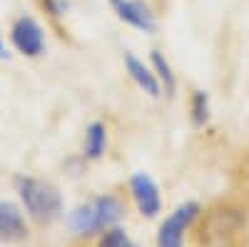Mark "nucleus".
Masks as SVG:
<instances>
[{"label": "nucleus", "mask_w": 249, "mask_h": 247, "mask_svg": "<svg viewBox=\"0 0 249 247\" xmlns=\"http://www.w3.org/2000/svg\"><path fill=\"white\" fill-rule=\"evenodd\" d=\"M152 63H155V68H157V73H160V77H162V82H164V90H167L170 95L175 93V75H172V70H170V63L162 57V53H152Z\"/></svg>", "instance_id": "9d476101"}, {"label": "nucleus", "mask_w": 249, "mask_h": 247, "mask_svg": "<svg viewBox=\"0 0 249 247\" xmlns=\"http://www.w3.org/2000/svg\"><path fill=\"white\" fill-rule=\"evenodd\" d=\"M204 120H207V95L204 93H197L195 95V122H197V125H202Z\"/></svg>", "instance_id": "f8f14e48"}, {"label": "nucleus", "mask_w": 249, "mask_h": 247, "mask_svg": "<svg viewBox=\"0 0 249 247\" xmlns=\"http://www.w3.org/2000/svg\"><path fill=\"white\" fill-rule=\"evenodd\" d=\"M25 220L13 202H0V242H15L25 237Z\"/></svg>", "instance_id": "0eeeda50"}, {"label": "nucleus", "mask_w": 249, "mask_h": 247, "mask_svg": "<svg viewBox=\"0 0 249 247\" xmlns=\"http://www.w3.org/2000/svg\"><path fill=\"white\" fill-rule=\"evenodd\" d=\"M110 5L115 8L117 18H122L124 23H130L132 28L144 30V33H155V28H157L155 13L150 10V5H144L142 0H110Z\"/></svg>", "instance_id": "39448f33"}, {"label": "nucleus", "mask_w": 249, "mask_h": 247, "mask_svg": "<svg viewBox=\"0 0 249 247\" xmlns=\"http://www.w3.org/2000/svg\"><path fill=\"white\" fill-rule=\"evenodd\" d=\"M124 65H127V73L132 75V80L137 82V85L147 93V95H152V97H157L160 95V82L155 80V75L144 68V63H140V60L135 57V55H124Z\"/></svg>", "instance_id": "6e6552de"}, {"label": "nucleus", "mask_w": 249, "mask_h": 247, "mask_svg": "<svg viewBox=\"0 0 249 247\" xmlns=\"http://www.w3.org/2000/svg\"><path fill=\"white\" fill-rule=\"evenodd\" d=\"M132 197L137 202V210L144 217H155L160 212V192H157V185L150 175L137 172L132 177Z\"/></svg>", "instance_id": "423d86ee"}, {"label": "nucleus", "mask_w": 249, "mask_h": 247, "mask_svg": "<svg viewBox=\"0 0 249 247\" xmlns=\"http://www.w3.org/2000/svg\"><path fill=\"white\" fill-rule=\"evenodd\" d=\"M15 188L20 200L25 202V210L37 222H53L62 215V197L50 182L35 180V177H18Z\"/></svg>", "instance_id": "f03ea898"}, {"label": "nucleus", "mask_w": 249, "mask_h": 247, "mask_svg": "<svg viewBox=\"0 0 249 247\" xmlns=\"http://www.w3.org/2000/svg\"><path fill=\"white\" fill-rule=\"evenodd\" d=\"M13 43L20 53H25L30 57H37L45 53V35H43V28H40L33 18L23 15L15 20L13 25Z\"/></svg>", "instance_id": "20e7f679"}, {"label": "nucleus", "mask_w": 249, "mask_h": 247, "mask_svg": "<svg viewBox=\"0 0 249 247\" xmlns=\"http://www.w3.org/2000/svg\"><path fill=\"white\" fill-rule=\"evenodd\" d=\"M199 212L197 202H187L182 208H177L167 220L162 222L160 235H157V247H182V235L192 225V220Z\"/></svg>", "instance_id": "7ed1b4c3"}, {"label": "nucleus", "mask_w": 249, "mask_h": 247, "mask_svg": "<svg viewBox=\"0 0 249 247\" xmlns=\"http://www.w3.org/2000/svg\"><path fill=\"white\" fill-rule=\"evenodd\" d=\"M100 247H137V245L127 237V232H124V230L112 228L110 232H105V237L100 240Z\"/></svg>", "instance_id": "9b49d317"}, {"label": "nucleus", "mask_w": 249, "mask_h": 247, "mask_svg": "<svg viewBox=\"0 0 249 247\" xmlns=\"http://www.w3.org/2000/svg\"><path fill=\"white\" fill-rule=\"evenodd\" d=\"M122 217V202L117 197H95L88 205H80L70 212V230L75 235H95L112 225Z\"/></svg>", "instance_id": "f257e3e1"}, {"label": "nucleus", "mask_w": 249, "mask_h": 247, "mask_svg": "<svg viewBox=\"0 0 249 247\" xmlns=\"http://www.w3.org/2000/svg\"><path fill=\"white\" fill-rule=\"evenodd\" d=\"M105 142H107L105 125L92 122V125L88 128V137H85V152H88V157H100L102 152H105Z\"/></svg>", "instance_id": "1a4fd4ad"}, {"label": "nucleus", "mask_w": 249, "mask_h": 247, "mask_svg": "<svg viewBox=\"0 0 249 247\" xmlns=\"http://www.w3.org/2000/svg\"><path fill=\"white\" fill-rule=\"evenodd\" d=\"M8 53H5V45H3V38H0V57H5Z\"/></svg>", "instance_id": "ddd939ff"}]
</instances>
